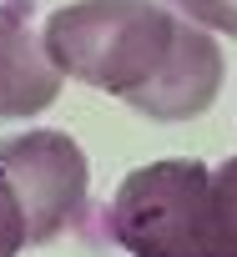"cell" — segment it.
<instances>
[{
	"label": "cell",
	"instance_id": "obj_3",
	"mask_svg": "<svg viewBox=\"0 0 237 257\" xmlns=\"http://www.w3.org/2000/svg\"><path fill=\"white\" fill-rule=\"evenodd\" d=\"M0 172L16 187L26 207V232L31 242L61 237L81 212L91 192V162L66 132H26L0 142Z\"/></svg>",
	"mask_w": 237,
	"mask_h": 257
},
{
	"label": "cell",
	"instance_id": "obj_7",
	"mask_svg": "<svg viewBox=\"0 0 237 257\" xmlns=\"http://www.w3.org/2000/svg\"><path fill=\"white\" fill-rule=\"evenodd\" d=\"M26 242H31V232H26V207H21L16 187L6 182V172H0V257H21Z\"/></svg>",
	"mask_w": 237,
	"mask_h": 257
},
{
	"label": "cell",
	"instance_id": "obj_5",
	"mask_svg": "<svg viewBox=\"0 0 237 257\" xmlns=\"http://www.w3.org/2000/svg\"><path fill=\"white\" fill-rule=\"evenodd\" d=\"M61 71L46 56V41L26 31L21 16L0 6V121L36 116L61 96Z\"/></svg>",
	"mask_w": 237,
	"mask_h": 257
},
{
	"label": "cell",
	"instance_id": "obj_2",
	"mask_svg": "<svg viewBox=\"0 0 237 257\" xmlns=\"http://www.w3.org/2000/svg\"><path fill=\"white\" fill-rule=\"evenodd\" d=\"M111 237L132 257H237V227L202 162L137 167L111 197Z\"/></svg>",
	"mask_w": 237,
	"mask_h": 257
},
{
	"label": "cell",
	"instance_id": "obj_4",
	"mask_svg": "<svg viewBox=\"0 0 237 257\" xmlns=\"http://www.w3.org/2000/svg\"><path fill=\"white\" fill-rule=\"evenodd\" d=\"M222 76H227V66H222L217 41H212L202 26L182 21V36H177L172 61H167L162 76H157L147 91H137L127 106L142 111V116H152V121H192V116H202V111L217 101Z\"/></svg>",
	"mask_w": 237,
	"mask_h": 257
},
{
	"label": "cell",
	"instance_id": "obj_6",
	"mask_svg": "<svg viewBox=\"0 0 237 257\" xmlns=\"http://www.w3.org/2000/svg\"><path fill=\"white\" fill-rule=\"evenodd\" d=\"M167 6H172L182 21L202 26V31L237 36V0H167Z\"/></svg>",
	"mask_w": 237,
	"mask_h": 257
},
{
	"label": "cell",
	"instance_id": "obj_8",
	"mask_svg": "<svg viewBox=\"0 0 237 257\" xmlns=\"http://www.w3.org/2000/svg\"><path fill=\"white\" fill-rule=\"evenodd\" d=\"M212 177H217V197H222V207H227V217H232V227H237V157H227Z\"/></svg>",
	"mask_w": 237,
	"mask_h": 257
},
{
	"label": "cell",
	"instance_id": "obj_1",
	"mask_svg": "<svg viewBox=\"0 0 237 257\" xmlns=\"http://www.w3.org/2000/svg\"><path fill=\"white\" fill-rule=\"evenodd\" d=\"M182 36V16L157 0H71L61 6L41 41L61 76L132 101L147 91L172 61Z\"/></svg>",
	"mask_w": 237,
	"mask_h": 257
}]
</instances>
